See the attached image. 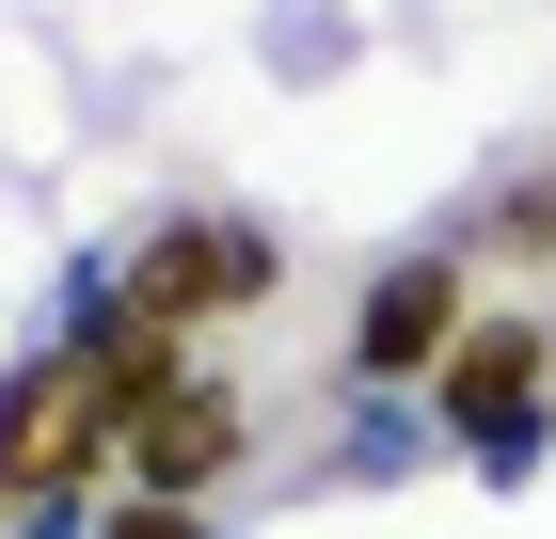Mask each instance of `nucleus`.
<instances>
[{
  "label": "nucleus",
  "instance_id": "1",
  "mask_svg": "<svg viewBox=\"0 0 556 539\" xmlns=\"http://www.w3.org/2000/svg\"><path fill=\"white\" fill-rule=\"evenodd\" d=\"M287 286V239L270 222H239V207H175V222H143V254H128V318H160V333H207V318H255V301Z\"/></svg>",
  "mask_w": 556,
  "mask_h": 539
},
{
  "label": "nucleus",
  "instance_id": "2",
  "mask_svg": "<svg viewBox=\"0 0 556 539\" xmlns=\"http://www.w3.org/2000/svg\"><path fill=\"white\" fill-rule=\"evenodd\" d=\"M112 460V397H96L80 349H48V365H0V524H33V508H64Z\"/></svg>",
  "mask_w": 556,
  "mask_h": 539
},
{
  "label": "nucleus",
  "instance_id": "3",
  "mask_svg": "<svg viewBox=\"0 0 556 539\" xmlns=\"http://www.w3.org/2000/svg\"><path fill=\"white\" fill-rule=\"evenodd\" d=\"M541 381H556V333H541V318H477L429 397H445V428L509 476V460H541Z\"/></svg>",
  "mask_w": 556,
  "mask_h": 539
},
{
  "label": "nucleus",
  "instance_id": "4",
  "mask_svg": "<svg viewBox=\"0 0 556 539\" xmlns=\"http://www.w3.org/2000/svg\"><path fill=\"white\" fill-rule=\"evenodd\" d=\"M462 254H397V270H366V301H350V365L366 381H445V349H462Z\"/></svg>",
  "mask_w": 556,
  "mask_h": 539
},
{
  "label": "nucleus",
  "instance_id": "5",
  "mask_svg": "<svg viewBox=\"0 0 556 539\" xmlns=\"http://www.w3.org/2000/svg\"><path fill=\"white\" fill-rule=\"evenodd\" d=\"M239 445H255L239 381H207V365H191V381H175V397H160V413H143L112 460H128V492H160V508H207L223 476H239Z\"/></svg>",
  "mask_w": 556,
  "mask_h": 539
},
{
  "label": "nucleus",
  "instance_id": "6",
  "mask_svg": "<svg viewBox=\"0 0 556 539\" xmlns=\"http://www.w3.org/2000/svg\"><path fill=\"white\" fill-rule=\"evenodd\" d=\"M96 539H223V524H207V508H160V492H128V508H112Z\"/></svg>",
  "mask_w": 556,
  "mask_h": 539
}]
</instances>
